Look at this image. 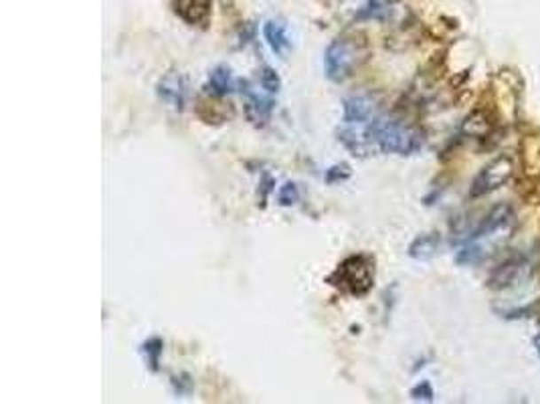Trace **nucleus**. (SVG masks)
Masks as SVG:
<instances>
[{
    "instance_id": "7ed1b4c3",
    "label": "nucleus",
    "mask_w": 540,
    "mask_h": 404,
    "mask_svg": "<svg viewBox=\"0 0 540 404\" xmlns=\"http://www.w3.org/2000/svg\"><path fill=\"white\" fill-rule=\"evenodd\" d=\"M328 284L352 298H363L374 285V259L364 252L347 257L328 277Z\"/></svg>"
},
{
    "instance_id": "f03ea898",
    "label": "nucleus",
    "mask_w": 540,
    "mask_h": 404,
    "mask_svg": "<svg viewBox=\"0 0 540 404\" xmlns=\"http://www.w3.org/2000/svg\"><path fill=\"white\" fill-rule=\"evenodd\" d=\"M514 225V213L510 206H496L484 221L480 222L476 230L467 237L462 251L456 255V261L459 265H476L486 259L484 241L486 239H498L504 237L506 239L510 230Z\"/></svg>"
},
{
    "instance_id": "2eb2a0df",
    "label": "nucleus",
    "mask_w": 540,
    "mask_h": 404,
    "mask_svg": "<svg viewBox=\"0 0 540 404\" xmlns=\"http://www.w3.org/2000/svg\"><path fill=\"white\" fill-rule=\"evenodd\" d=\"M462 129H464V134L472 136V138H480V136H484L489 129L488 118H484V113H481V112L467 115Z\"/></svg>"
},
{
    "instance_id": "9b49d317",
    "label": "nucleus",
    "mask_w": 540,
    "mask_h": 404,
    "mask_svg": "<svg viewBox=\"0 0 540 404\" xmlns=\"http://www.w3.org/2000/svg\"><path fill=\"white\" fill-rule=\"evenodd\" d=\"M208 91L217 97H227L229 93L235 91V79L227 65H217L208 74Z\"/></svg>"
},
{
    "instance_id": "f3484780",
    "label": "nucleus",
    "mask_w": 540,
    "mask_h": 404,
    "mask_svg": "<svg viewBox=\"0 0 540 404\" xmlns=\"http://www.w3.org/2000/svg\"><path fill=\"white\" fill-rule=\"evenodd\" d=\"M298 200H300V190H298V186L293 184V183H287V184L282 186V189H279L278 202L282 206H293Z\"/></svg>"
},
{
    "instance_id": "ddd939ff",
    "label": "nucleus",
    "mask_w": 540,
    "mask_h": 404,
    "mask_svg": "<svg viewBox=\"0 0 540 404\" xmlns=\"http://www.w3.org/2000/svg\"><path fill=\"white\" fill-rule=\"evenodd\" d=\"M395 0H366V4L363 6L358 17L360 19H369V20H385L391 17Z\"/></svg>"
},
{
    "instance_id": "f8f14e48",
    "label": "nucleus",
    "mask_w": 540,
    "mask_h": 404,
    "mask_svg": "<svg viewBox=\"0 0 540 404\" xmlns=\"http://www.w3.org/2000/svg\"><path fill=\"white\" fill-rule=\"evenodd\" d=\"M437 249H439L437 235H421L411 243V247H409V255H411L413 259H419V261H425V259L434 257Z\"/></svg>"
},
{
    "instance_id": "aec40b11",
    "label": "nucleus",
    "mask_w": 540,
    "mask_h": 404,
    "mask_svg": "<svg viewBox=\"0 0 540 404\" xmlns=\"http://www.w3.org/2000/svg\"><path fill=\"white\" fill-rule=\"evenodd\" d=\"M273 190V180L270 176H263V183H262V200L268 198V194Z\"/></svg>"
},
{
    "instance_id": "a211bd4d",
    "label": "nucleus",
    "mask_w": 540,
    "mask_h": 404,
    "mask_svg": "<svg viewBox=\"0 0 540 404\" xmlns=\"http://www.w3.org/2000/svg\"><path fill=\"white\" fill-rule=\"evenodd\" d=\"M411 396L415 400H434V388H431L429 382H421L413 388Z\"/></svg>"
},
{
    "instance_id": "0eeeda50",
    "label": "nucleus",
    "mask_w": 540,
    "mask_h": 404,
    "mask_svg": "<svg viewBox=\"0 0 540 404\" xmlns=\"http://www.w3.org/2000/svg\"><path fill=\"white\" fill-rule=\"evenodd\" d=\"M241 93L245 96V115L255 128L268 126L273 113V99L257 93L247 82L241 83Z\"/></svg>"
},
{
    "instance_id": "20e7f679",
    "label": "nucleus",
    "mask_w": 540,
    "mask_h": 404,
    "mask_svg": "<svg viewBox=\"0 0 540 404\" xmlns=\"http://www.w3.org/2000/svg\"><path fill=\"white\" fill-rule=\"evenodd\" d=\"M364 59V50L355 39H336L324 53V71L334 83H342L352 75L360 61Z\"/></svg>"
},
{
    "instance_id": "1a4fd4ad",
    "label": "nucleus",
    "mask_w": 540,
    "mask_h": 404,
    "mask_svg": "<svg viewBox=\"0 0 540 404\" xmlns=\"http://www.w3.org/2000/svg\"><path fill=\"white\" fill-rule=\"evenodd\" d=\"M263 37L276 55H284L292 45L290 35H287V27L284 20L279 19H271L263 25Z\"/></svg>"
},
{
    "instance_id": "9d476101",
    "label": "nucleus",
    "mask_w": 540,
    "mask_h": 404,
    "mask_svg": "<svg viewBox=\"0 0 540 404\" xmlns=\"http://www.w3.org/2000/svg\"><path fill=\"white\" fill-rule=\"evenodd\" d=\"M374 113V105L369 97L352 96L344 99V121L347 124H364Z\"/></svg>"
},
{
    "instance_id": "dca6fc26",
    "label": "nucleus",
    "mask_w": 540,
    "mask_h": 404,
    "mask_svg": "<svg viewBox=\"0 0 540 404\" xmlns=\"http://www.w3.org/2000/svg\"><path fill=\"white\" fill-rule=\"evenodd\" d=\"M259 83H262V88L268 91L270 96H273V93H279V89H282V79H279L278 71L271 67H263L262 71H259Z\"/></svg>"
},
{
    "instance_id": "423d86ee",
    "label": "nucleus",
    "mask_w": 540,
    "mask_h": 404,
    "mask_svg": "<svg viewBox=\"0 0 540 404\" xmlns=\"http://www.w3.org/2000/svg\"><path fill=\"white\" fill-rule=\"evenodd\" d=\"M156 93L172 110L183 112L189 101V79L180 71H168L156 85Z\"/></svg>"
},
{
    "instance_id": "f257e3e1",
    "label": "nucleus",
    "mask_w": 540,
    "mask_h": 404,
    "mask_svg": "<svg viewBox=\"0 0 540 404\" xmlns=\"http://www.w3.org/2000/svg\"><path fill=\"white\" fill-rule=\"evenodd\" d=\"M369 146H377L385 154L411 156L423 146V134L417 128L401 124L391 118H377L364 129Z\"/></svg>"
},
{
    "instance_id": "412c9836",
    "label": "nucleus",
    "mask_w": 540,
    "mask_h": 404,
    "mask_svg": "<svg viewBox=\"0 0 540 404\" xmlns=\"http://www.w3.org/2000/svg\"><path fill=\"white\" fill-rule=\"evenodd\" d=\"M535 344H536V350H538V354H540V334L536 336V340H535Z\"/></svg>"
},
{
    "instance_id": "39448f33",
    "label": "nucleus",
    "mask_w": 540,
    "mask_h": 404,
    "mask_svg": "<svg viewBox=\"0 0 540 404\" xmlns=\"http://www.w3.org/2000/svg\"><path fill=\"white\" fill-rule=\"evenodd\" d=\"M514 172H516V166H514L513 158L498 156L496 160L489 162L486 168L480 172L476 180H473L470 194L473 198H480V197H484V194L498 190L504 184H508L510 180H513Z\"/></svg>"
},
{
    "instance_id": "6e6552de",
    "label": "nucleus",
    "mask_w": 540,
    "mask_h": 404,
    "mask_svg": "<svg viewBox=\"0 0 540 404\" xmlns=\"http://www.w3.org/2000/svg\"><path fill=\"white\" fill-rule=\"evenodd\" d=\"M175 12L186 25L207 27L211 20V0H175Z\"/></svg>"
},
{
    "instance_id": "4468645a",
    "label": "nucleus",
    "mask_w": 540,
    "mask_h": 404,
    "mask_svg": "<svg viewBox=\"0 0 540 404\" xmlns=\"http://www.w3.org/2000/svg\"><path fill=\"white\" fill-rule=\"evenodd\" d=\"M162 348H164V344H162L160 338H150V340L142 344V354H144V358H146V364L153 372L158 370V362H160Z\"/></svg>"
},
{
    "instance_id": "6ab92c4d",
    "label": "nucleus",
    "mask_w": 540,
    "mask_h": 404,
    "mask_svg": "<svg viewBox=\"0 0 540 404\" xmlns=\"http://www.w3.org/2000/svg\"><path fill=\"white\" fill-rule=\"evenodd\" d=\"M172 386H175L176 394H189L191 388H192V382H191L189 377H186V374H180V382L175 377V378H172Z\"/></svg>"
}]
</instances>
